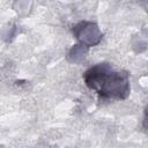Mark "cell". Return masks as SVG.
I'll list each match as a JSON object with an SVG mask.
<instances>
[{"label":"cell","instance_id":"obj_1","mask_svg":"<svg viewBox=\"0 0 148 148\" xmlns=\"http://www.w3.org/2000/svg\"><path fill=\"white\" fill-rule=\"evenodd\" d=\"M84 84L98 96L123 101L130 96V75L125 71H116L108 62H99L83 73Z\"/></svg>","mask_w":148,"mask_h":148},{"label":"cell","instance_id":"obj_2","mask_svg":"<svg viewBox=\"0 0 148 148\" xmlns=\"http://www.w3.org/2000/svg\"><path fill=\"white\" fill-rule=\"evenodd\" d=\"M73 35L83 46H95L102 39V32L96 23L82 21L73 27Z\"/></svg>","mask_w":148,"mask_h":148},{"label":"cell","instance_id":"obj_3","mask_svg":"<svg viewBox=\"0 0 148 148\" xmlns=\"http://www.w3.org/2000/svg\"><path fill=\"white\" fill-rule=\"evenodd\" d=\"M142 127L145 128V131L148 132V105L145 108L143 111V119H142Z\"/></svg>","mask_w":148,"mask_h":148}]
</instances>
